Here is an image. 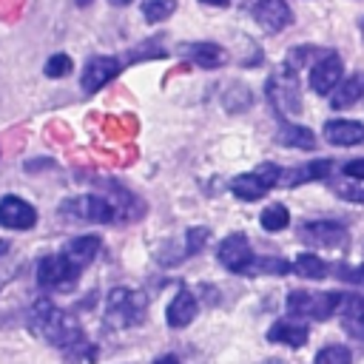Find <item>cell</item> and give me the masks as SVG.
Instances as JSON below:
<instances>
[{"label": "cell", "instance_id": "cell-1", "mask_svg": "<svg viewBox=\"0 0 364 364\" xmlns=\"http://www.w3.org/2000/svg\"><path fill=\"white\" fill-rule=\"evenodd\" d=\"M28 330L37 338H43V341H48L54 347H65V350L68 347H80L85 341L80 324L65 310H60L51 299H37L31 304V310H28Z\"/></svg>", "mask_w": 364, "mask_h": 364}, {"label": "cell", "instance_id": "cell-2", "mask_svg": "<svg viewBox=\"0 0 364 364\" xmlns=\"http://www.w3.org/2000/svg\"><path fill=\"white\" fill-rule=\"evenodd\" d=\"M60 210L71 219L80 222H97V225H114V222H125L119 205L108 196V193H82L74 199H65L60 205Z\"/></svg>", "mask_w": 364, "mask_h": 364}, {"label": "cell", "instance_id": "cell-3", "mask_svg": "<svg viewBox=\"0 0 364 364\" xmlns=\"http://www.w3.org/2000/svg\"><path fill=\"white\" fill-rule=\"evenodd\" d=\"M267 100L276 108L279 117H290L301 111V91H299V71L287 63L279 65V71L267 80Z\"/></svg>", "mask_w": 364, "mask_h": 364}, {"label": "cell", "instance_id": "cell-4", "mask_svg": "<svg viewBox=\"0 0 364 364\" xmlns=\"http://www.w3.org/2000/svg\"><path fill=\"white\" fill-rule=\"evenodd\" d=\"M105 307H108V318L117 321L119 327H136L145 321L148 299L131 287H114L105 299Z\"/></svg>", "mask_w": 364, "mask_h": 364}, {"label": "cell", "instance_id": "cell-5", "mask_svg": "<svg viewBox=\"0 0 364 364\" xmlns=\"http://www.w3.org/2000/svg\"><path fill=\"white\" fill-rule=\"evenodd\" d=\"M344 304V293H313V290H290L287 293V310L293 316H310V318H330Z\"/></svg>", "mask_w": 364, "mask_h": 364}, {"label": "cell", "instance_id": "cell-6", "mask_svg": "<svg viewBox=\"0 0 364 364\" xmlns=\"http://www.w3.org/2000/svg\"><path fill=\"white\" fill-rule=\"evenodd\" d=\"M80 273L82 267H77L65 253H51L37 262V284L46 290H71Z\"/></svg>", "mask_w": 364, "mask_h": 364}, {"label": "cell", "instance_id": "cell-7", "mask_svg": "<svg viewBox=\"0 0 364 364\" xmlns=\"http://www.w3.org/2000/svg\"><path fill=\"white\" fill-rule=\"evenodd\" d=\"M279 179H282V168L273 165V162H262L256 171L233 176V179H230V193L239 196V199H245V202H256V199H262L273 185H279Z\"/></svg>", "mask_w": 364, "mask_h": 364}, {"label": "cell", "instance_id": "cell-8", "mask_svg": "<svg viewBox=\"0 0 364 364\" xmlns=\"http://www.w3.org/2000/svg\"><path fill=\"white\" fill-rule=\"evenodd\" d=\"M216 259L222 267H228L230 273H239V276H247L250 273V264L256 262L253 250H250V242L245 233H230L219 242V250H216Z\"/></svg>", "mask_w": 364, "mask_h": 364}, {"label": "cell", "instance_id": "cell-9", "mask_svg": "<svg viewBox=\"0 0 364 364\" xmlns=\"http://www.w3.org/2000/svg\"><path fill=\"white\" fill-rule=\"evenodd\" d=\"M344 80V63L336 51H327L321 60H316L310 65V88L318 94V97H327L333 94Z\"/></svg>", "mask_w": 364, "mask_h": 364}, {"label": "cell", "instance_id": "cell-10", "mask_svg": "<svg viewBox=\"0 0 364 364\" xmlns=\"http://www.w3.org/2000/svg\"><path fill=\"white\" fill-rule=\"evenodd\" d=\"M250 14L270 34L284 31L293 23V11H290L287 0H250Z\"/></svg>", "mask_w": 364, "mask_h": 364}, {"label": "cell", "instance_id": "cell-11", "mask_svg": "<svg viewBox=\"0 0 364 364\" xmlns=\"http://www.w3.org/2000/svg\"><path fill=\"white\" fill-rule=\"evenodd\" d=\"M37 225V210L31 202H26L23 196H3L0 199V228L9 230H31Z\"/></svg>", "mask_w": 364, "mask_h": 364}, {"label": "cell", "instance_id": "cell-12", "mask_svg": "<svg viewBox=\"0 0 364 364\" xmlns=\"http://www.w3.org/2000/svg\"><path fill=\"white\" fill-rule=\"evenodd\" d=\"M299 236L307 242V245H316V247H338L347 242V230L341 222H330V219H316V222H304Z\"/></svg>", "mask_w": 364, "mask_h": 364}, {"label": "cell", "instance_id": "cell-13", "mask_svg": "<svg viewBox=\"0 0 364 364\" xmlns=\"http://www.w3.org/2000/svg\"><path fill=\"white\" fill-rule=\"evenodd\" d=\"M117 74H119V60L100 54V57H91V60L85 63V68H82V74H80V85H82V91L94 94V91H100L102 85H108Z\"/></svg>", "mask_w": 364, "mask_h": 364}, {"label": "cell", "instance_id": "cell-14", "mask_svg": "<svg viewBox=\"0 0 364 364\" xmlns=\"http://www.w3.org/2000/svg\"><path fill=\"white\" fill-rule=\"evenodd\" d=\"M196 313H199L196 296L182 287V290H176V296L168 301V307H165V321H168V327L179 330V327H188V324L196 318Z\"/></svg>", "mask_w": 364, "mask_h": 364}, {"label": "cell", "instance_id": "cell-15", "mask_svg": "<svg viewBox=\"0 0 364 364\" xmlns=\"http://www.w3.org/2000/svg\"><path fill=\"white\" fill-rule=\"evenodd\" d=\"M324 139L338 148H353L364 142V122L358 119H327L324 122Z\"/></svg>", "mask_w": 364, "mask_h": 364}, {"label": "cell", "instance_id": "cell-16", "mask_svg": "<svg viewBox=\"0 0 364 364\" xmlns=\"http://www.w3.org/2000/svg\"><path fill=\"white\" fill-rule=\"evenodd\" d=\"M307 338H310V327L299 318H279L267 330V341L287 344V347H301V344H307Z\"/></svg>", "mask_w": 364, "mask_h": 364}, {"label": "cell", "instance_id": "cell-17", "mask_svg": "<svg viewBox=\"0 0 364 364\" xmlns=\"http://www.w3.org/2000/svg\"><path fill=\"white\" fill-rule=\"evenodd\" d=\"M330 173H333V159H313L307 165L282 171L279 185L293 188V185H301V182H313V179H330Z\"/></svg>", "mask_w": 364, "mask_h": 364}, {"label": "cell", "instance_id": "cell-18", "mask_svg": "<svg viewBox=\"0 0 364 364\" xmlns=\"http://www.w3.org/2000/svg\"><path fill=\"white\" fill-rule=\"evenodd\" d=\"M182 51L199 68H219L228 63V51L219 43H185Z\"/></svg>", "mask_w": 364, "mask_h": 364}, {"label": "cell", "instance_id": "cell-19", "mask_svg": "<svg viewBox=\"0 0 364 364\" xmlns=\"http://www.w3.org/2000/svg\"><path fill=\"white\" fill-rule=\"evenodd\" d=\"M364 97V71H353L347 80H341V85L330 94V108L341 111V108H350L355 105L358 100Z\"/></svg>", "mask_w": 364, "mask_h": 364}, {"label": "cell", "instance_id": "cell-20", "mask_svg": "<svg viewBox=\"0 0 364 364\" xmlns=\"http://www.w3.org/2000/svg\"><path fill=\"white\" fill-rule=\"evenodd\" d=\"M276 142L284 148H299V151H313L316 148V134L304 125L296 122H282L276 131Z\"/></svg>", "mask_w": 364, "mask_h": 364}, {"label": "cell", "instance_id": "cell-21", "mask_svg": "<svg viewBox=\"0 0 364 364\" xmlns=\"http://www.w3.org/2000/svg\"><path fill=\"white\" fill-rule=\"evenodd\" d=\"M100 236H94V233H85V236H77V239H71L65 247H63V253L77 264V267H85V264H91L94 259H97V253H100Z\"/></svg>", "mask_w": 364, "mask_h": 364}, {"label": "cell", "instance_id": "cell-22", "mask_svg": "<svg viewBox=\"0 0 364 364\" xmlns=\"http://www.w3.org/2000/svg\"><path fill=\"white\" fill-rule=\"evenodd\" d=\"M293 270L299 273V276H304V279H324L327 273H330V264L321 259V256H316V253H299L296 259H293Z\"/></svg>", "mask_w": 364, "mask_h": 364}, {"label": "cell", "instance_id": "cell-23", "mask_svg": "<svg viewBox=\"0 0 364 364\" xmlns=\"http://www.w3.org/2000/svg\"><path fill=\"white\" fill-rule=\"evenodd\" d=\"M259 222H262V228L264 230H270V233H279V230H284L287 225H290V210L284 208V205H267L264 210H262V216H259Z\"/></svg>", "mask_w": 364, "mask_h": 364}, {"label": "cell", "instance_id": "cell-24", "mask_svg": "<svg viewBox=\"0 0 364 364\" xmlns=\"http://www.w3.org/2000/svg\"><path fill=\"white\" fill-rule=\"evenodd\" d=\"M290 270H293V264H290L287 259L262 256V259H256V262L250 264V273H247V276H262V273H267V276H284V273H290Z\"/></svg>", "mask_w": 364, "mask_h": 364}, {"label": "cell", "instance_id": "cell-25", "mask_svg": "<svg viewBox=\"0 0 364 364\" xmlns=\"http://www.w3.org/2000/svg\"><path fill=\"white\" fill-rule=\"evenodd\" d=\"M176 11V0H142V17L148 23H162Z\"/></svg>", "mask_w": 364, "mask_h": 364}, {"label": "cell", "instance_id": "cell-26", "mask_svg": "<svg viewBox=\"0 0 364 364\" xmlns=\"http://www.w3.org/2000/svg\"><path fill=\"white\" fill-rule=\"evenodd\" d=\"M313 364H353V353L344 344H327L316 353Z\"/></svg>", "mask_w": 364, "mask_h": 364}, {"label": "cell", "instance_id": "cell-27", "mask_svg": "<svg viewBox=\"0 0 364 364\" xmlns=\"http://www.w3.org/2000/svg\"><path fill=\"white\" fill-rule=\"evenodd\" d=\"M250 102H253V94L247 91V85L233 82V85H230V91L225 94V108H228V111H233V114H239V111L250 108Z\"/></svg>", "mask_w": 364, "mask_h": 364}, {"label": "cell", "instance_id": "cell-28", "mask_svg": "<svg viewBox=\"0 0 364 364\" xmlns=\"http://www.w3.org/2000/svg\"><path fill=\"white\" fill-rule=\"evenodd\" d=\"M208 239H210V230H208V228H199V225L188 228V230H185V256L199 253V250L208 245Z\"/></svg>", "mask_w": 364, "mask_h": 364}, {"label": "cell", "instance_id": "cell-29", "mask_svg": "<svg viewBox=\"0 0 364 364\" xmlns=\"http://www.w3.org/2000/svg\"><path fill=\"white\" fill-rule=\"evenodd\" d=\"M333 191L341 196V199H347V202H358V205H364V182H333Z\"/></svg>", "mask_w": 364, "mask_h": 364}, {"label": "cell", "instance_id": "cell-30", "mask_svg": "<svg viewBox=\"0 0 364 364\" xmlns=\"http://www.w3.org/2000/svg\"><path fill=\"white\" fill-rule=\"evenodd\" d=\"M71 57L68 54H54V57H48V63H46V77H51V80H60V77H65L68 71H71Z\"/></svg>", "mask_w": 364, "mask_h": 364}, {"label": "cell", "instance_id": "cell-31", "mask_svg": "<svg viewBox=\"0 0 364 364\" xmlns=\"http://www.w3.org/2000/svg\"><path fill=\"white\" fill-rule=\"evenodd\" d=\"M341 173L347 179H355V182H364V156H355V159H347L341 165Z\"/></svg>", "mask_w": 364, "mask_h": 364}, {"label": "cell", "instance_id": "cell-32", "mask_svg": "<svg viewBox=\"0 0 364 364\" xmlns=\"http://www.w3.org/2000/svg\"><path fill=\"white\" fill-rule=\"evenodd\" d=\"M338 276L350 284H364V264L358 267H338Z\"/></svg>", "mask_w": 364, "mask_h": 364}, {"label": "cell", "instance_id": "cell-33", "mask_svg": "<svg viewBox=\"0 0 364 364\" xmlns=\"http://www.w3.org/2000/svg\"><path fill=\"white\" fill-rule=\"evenodd\" d=\"M154 364H179V358H176V355H171V353H168V355H159V358H156V361H154Z\"/></svg>", "mask_w": 364, "mask_h": 364}, {"label": "cell", "instance_id": "cell-34", "mask_svg": "<svg viewBox=\"0 0 364 364\" xmlns=\"http://www.w3.org/2000/svg\"><path fill=\"white\" fill-rule=\"evenodd\" d=\"M199 3H205V6H228L233 0H199Z\"/></svg>", "mask_w": 364, "mask_h": 364}, {"label": "cell", "instance_id": "cell-35", "mask_svg": "<svg viewBox=\"0 0 364 364\" xmlns=\"http://www.w3.org/2000/svg\"><path fill=\"white\" fill-rule=\"evenodd\" d=\"M6 250H9V242H6V239H0V256H6Z\"/></svg>", "mask_w": 364, "mask_h": 364}, {"label": "cell", "instance_id": "cell-36", "mask_svg": "<svg viewBox=\"0 0 364 364\" xmlns=\"http://www.w3.org/2000/svg\"><path fill=\"white\" fill-rule=\"evenodd\" d=\"M108 3H111V6H128L131 0H108Z\"/></svg>", "mask_w": 364, "mask_h": 364}, {"label": "cell", "instance_id": "cell-37", "mask_svg": "<svg viewBox=\"0 0 364 364\" xmlns=\"http://www.w3.org/2000/svg\"><path fill=\"white\" fill-rule=\"evenodd\" d=\"M74 3H77V6H80V9H82V6H88V3H91V0H74Z\"/></svg>", "mask_w": 364, "mask_h": 364}, {"label": "cell", "instance_id": "cell-38", "mask_svg": "<svg viewBox=\"0 0 364 364\" xmlns=\"http://www.w3.org/2000/svg\"><path fill=\"white\" fill-rule=\"evenodd\" d=\"M358 31H361V37H364V17L358 20Z\"/></svg>", "mask_w": 364, "mask_h": 364}, {"label": "cell", "instance_id": "cell-39", "mask_svg": "<svg viewBox=\"0 0 364 364\" xmlns=\"http://www.w3.org/2000/svg\"><path fill=\"white\" fill-rule=\"evenodd\" d=\"M262 364H279V361H276V358H270V361H262Z\"/></svg>", "mask_w": 364, "mask_h": 364}, {"label": "cell", "instance_id": "cell-40", "mask_svg": "<svg viewBox=\"0 0 364 364\" xmlns=\"http://www.w3.org/2000/svg\"><path fill=\"white\" fill-rule=\"evenodd\" d=\"M361 324H364V316H361Z\"/></svg>", "mask_w": 364, "mask_h": 364}]
</instances>
